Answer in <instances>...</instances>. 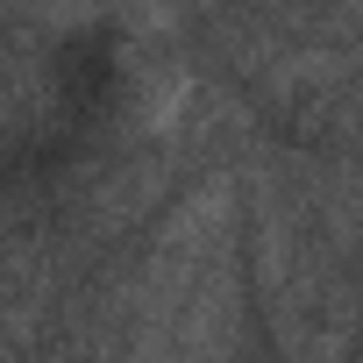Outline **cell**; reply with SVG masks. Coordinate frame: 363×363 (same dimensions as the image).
Segmentation results:
<instances>
[{"mask_svg":"<svg viewBox=\"0 0 363 363\" xmlns=\"http://www.w3.org/2000/svg\"><path fill=\"white\" fill-rule=\"evenodd\" d=\"M107 8V0H43V22L50 29H79V22H93Z\"/></svg>","mask_w":363,"mask_h":363,"instance_id":"1","label":"cell"}]
</instances>
